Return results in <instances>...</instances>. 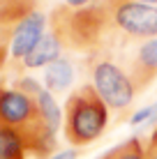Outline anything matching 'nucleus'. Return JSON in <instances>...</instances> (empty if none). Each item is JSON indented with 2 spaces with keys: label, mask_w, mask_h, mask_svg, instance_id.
Instances as JSON below:
<instances>
[{
  "label": "nucleus",
  "mask_w": 157,
  "mask_h": 159,
  "mask_svg": "<svg viewBox=\"0 0 157 159\" xmlns=\"http://www.w3.org/2000/svg\"><path fill=\"white\" fill-rule=\"evenodd\" d=\"M46 35V16L37 9H32L28 16L16 23L12 30V42H9V58L23 60L37 44L42 42V37Z\"/></svg>",
  "instance_id": "5"
},
{
  "label": "nucleus",
  "mask_w": 157,
  "mask_h": 159,
  "mask_svg": "<svg viewBox=\"0 0 157 159\" xmlns=\"http://www.w3.org/2000/svg\"><path fill=\"white\" fill-rule=\"evenodd\" d=\"M35 99H37V104H39V111H42V116H44L46 125L53 131H58V127H60V122H62V113H60V108H58L56 99H53V95L46 90V88H42L39 95H37Z\"/></svg>",
  "instance_id": "11"
},
{
  "label": "nucleus",
  "mask_w": 157,
  "mask_h": 159,
  "mask_svg": "<svg viewBox=\"0 0 157 159\" xmlns=\"http://www.w3.org/2000/svg\"><path fill=\"white\" fill-rule=\"evenodd\" d=\"M88 69H90L93 88L97 90V95L104 99L109 111H116L120 116H125V111L132 106L134 97H136V90H134L132 81H129L127 69L104 51L93 53V58L88 62Z\"/></svg>",
  "instance_id": "3"
},
{
  "label": "nucleus",
  "mask_w": 157,
  "mask_h": 159,
  "mask_svg": "<svg viewBox=\"0 0 157 159\" xmlns=\"http://www.w3.org/2000/svg\"><path fill=\"white\" fill-rule=\"evenodd\" d=\"M35 9V0H0V25L19 23Z\"/></svg>",
  "instance_id": "9"
},
{
  "label": "nucleus",
  "mask_w": 157,
  "mask_h": 159,
  "mask_svg": "<svg viewBox=\"0 0 157 159\" xmlns=\"http://www.w3.org/2000/svg\"><path fill=\"white\" fill-rule=\"evenodd\" d=\"M65 139L69 145L81 148L97 141L109 125V106L104 104L93 83L79 85L65 102Z\"/></svg>",
  "instance_id": "2"
},
{
  "label": "nucleus",
  "mask_w": 157,
  "mask_h": 159,
  "mask_svg": "<svg viewBox=\"0 0 157 159\" xmlns=\"http://www.w3.org/2000/svg\"><path fill=\"white\" fill-rule=\"evenodd\" d=\"M76 157H79L76 150H65V152H58V155H53L48 159H76Z\"/></svg>",
  "instance_id": "14"
},
{
  "label": "nucleus",
  "mask_w": 157,
  "mask_h": 159,
  "mask_svg": "<svg viewBox=\"0 0 157 159\" xmlns=\"http://www.w3.org/2000/svg\"><path fill=\"white\" fill-rule=\"evenodd\" d=\"M62 42H60V37L56 35L53 30H48L44 37H42V42L37 44L35 48L25 56L21 62H23V67H28V69H37V67H48L51 62H56L58 58H60V53H62Z\"/></svg>",
  "instance_id": "7"
},
{
  "label": "nucleus",
  "mask_w": 157,
  "mask_h": 159,
  "mask_svg": "<svg viewBox=\"0 0 157 159\" xmlns=\"http://www.w3.org/2000/svg\"><path fill=\"white\" fill-rule=\"evenodd\" d=\"M125 69L129 74V81H132L136 95L143 92L145 88H150V83L157 79V37L139 44V48L129 58Z\"/></svg>",
  "instance_id": "6"
},
{
  "label": "nucleus",
  "mask_w": 157,
  "mask_h": 159,
  "mask_svg": "<svg viewBox=\"0 0 157 159\" xmlns=\"http://www.w3.org/2000/svg\"><path fill=\"white\" fill-rule=\"evenodd\" d=\"M9 42H12V35L0 37V67L5 65V60H7V56H9Z\"/></svg>",
  "instance_id": "13"
},
{
  "label": "nucleus",
  "mask_w": 157,
  "mask_h": 159,
  "mask_svg": "<svg viewBox=\"0 0 157 159\" xmlns=\"http://www.w3.org/2000/svg\"><path fill=\"white\" fill-rule=\"evenodd\" d=\"M90 2H95V0H65V5H67V7H74V9H79V7H88Z\"/></svg>",
  "instance_id": "15"
},
{
  "label": "nucleus",
  "mask_w": 157,
  "mask_h": 159,
  "mask_svg": "<svg viewBox=\"0 0 157 159\" xmlns=\"http://www.w3.org/2000/svg\"><path fill=\"white\" fill-rule=\"evenodd\" d=\"M106 7L113 32L129 39H155L157 37V7L139 0H99Z\"/></svg>",
  "instance_id": "4"
},
{
  "label": "nucleus",
  "mask_w": 157,
  "mask_h": 159,
  "mask_svg": "<svg viewBox=\"0 0 157 159\" xmlns=\"http://www.w3.org/2000/svg\"><path fill=\"white\" fill-rule=\"evenodd\" d=\"M72 79H74V67L65 58H58L56 62L44 67V88L51 95H58V92L67 90L72 85Z\"/></svg>",
  "instance_id": "8"
},
{
  "label": "nucleus",
  "mask_w": 157,
  "mask_h": 159,
  "mask_svg": "<svg viewBox=\"0 0 157 159\" xmlns=\"http://www.w3.org/2000/svg\"><path fill=\"white\" fill-rule=\"evenodd\" d=\"M0 127L16 131L28 155L37 159H48L56 152V131L46 125L37 99L14 85H0Z\"/></svg>",
  "instance_id": "1"
},
{
  "label": "nucleus",
  "mask_w": 157,
  "mask_h": 159,
  "mask_svg": "<svg viewBox=\"0 0 157 159\" xmlns=\"http://www.w3.org/2000/svg\"><path fill=\"white\" fill-rule=\"evenodd\" d=\"M148 143H150V145H155V148H157V129L153 131V136H150V139H148Z\"/></svg>",
  "instance_id": "17"
},
{
  "label": "nucleus",
  "mask_w": 157,
  "mask_h": 159,
  "mask_svg": "<svg viewBox=\"0 0 157 159\" xmlns=\"http://www.w3.org/2000/svg\"><path fill=\"white\" fill-rule=\"evenodd\" d=\"M99 159H145V143L139 136H134V139H127L125 143L106 150Z\"/></svg>",
  "instance_id": "10"
},
{
  "label": "nucleus",
  "mask_w": 157,
  "mask_h": 159,
  "mask_svg": "<svg viewBox=\"0 0 157 159\" xmlns=\"http://www.w3.org/2000/svg\"><path fill=\"white\" fill-rule=\"evenodd\" d=\"M145 159H157V148L145 143Z\"/></svg>",
  "instance_id": "16"
},
{
  "label": "nucleus",
  "mask_w": 157,
  "mask_h": 159,
  "mask_svg": "<svg viewBox=\"0 0 157 159\" xmlns=\"http://www.w3.org/2000/svg\"><path fill=\"white\" fill-rule=\"evenodd\" d=\"M153 120H157V104H150V106H145V108H141V111H136L132 118H129V125L139 127V125L153 122Z\"/></svg>",
  "instance_id": "12"
},
{
  "label": "nucleus",
  "mask_w": 157,
  "mask_h": 159,
  "mask_svg": "<svg viewBox=\"0 0 157 159\" xmlns=\"http://www.w3.org/2000/svg\"><path fill=\"white\" fill-rule=\"evenodd\" d=\"M139 2H145V5H157V0H139Z\"/></svg>",
  "instance_id": "18"
}]
</instances>
